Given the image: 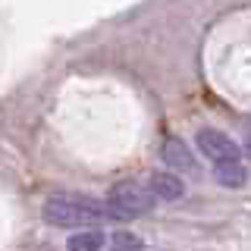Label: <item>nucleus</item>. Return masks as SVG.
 Segmentation results:
<instances>
[{"label": "nucleus", "mask_w": 251, "mask_h": 251, "mask_svg": "<svg viewBox=\"0 0 251 251\" xmlns=\"http://www.w3.org/2000/svg\"><path fill=\"white\" fill-rule=\"evenodd\" d=\"M66 248L69 251H100V248H104V235H100L98 229L78 232V235H73V239L66 242Z\"/></svg>", "instance_id": "6e6552de"}, {"label": "nucleus", "mask_w": 251, "mask_h": 251, "mask_svg": "<svg viewBox=\"0 0 251 251\" xmlns=\"http://www.w3.org/2000/svg\"><path fill=\"white\" fill-rule=\"evenodd\" d=\"M110 251H145V239L132 229H116L110 235Z\"/></svg>", "instance_id": "0eeeda50"}, {"label": "nucleus", "mask_w": 251, "mask_h": 251, "mask_svg": "<svg viewBox=\"0 0 251 251\" xmlns=\"http://www.w3.org/2000/svg\"><path fill=\"white\" fill-rule=\"evenodd\" d=\"M160 157L167 160L173 173H195L198 170V157L192 154V148H185L182 138H167L160 148Z\"/></svg>", "instance_id": "20e7f679"}, {"label": "nucleus", "mask_w": 251, "mask_h": 251, "mask_svg": "<svg viewBox=\"0 0 251 251\" xmlns=\"http://www.w3.org/2000/svg\"><path fill=\"white\" fill-rule=\"evenodd\" d=\"M44 220L60 229H73V226H91V223H107L113 220L107 201H94L85 195H57L44 204Z\"/></svg>", "instance_id": "f257e3e1"}, {"label": "nucleus", "mask_w": 251, "mask_h": 251, "mask_svg": "<svg viewBox=\"0 0 251 251\" xmlns=\"http://www.w3.org/2000/svg\"><path fill=\"white\" fill-rule=\"evenodd\" d=\"M195 145H198V151L204 157H210L217 167H220V163H239V151H242V148L235 145L226 132H220V129H198Z\"/></svg>", "instance_id": "7ed1b4c3"}, {"label": "nucleus", "mask_w": 251, "mask_h": 251, "mask_svg": "<svg viewBox=\"0 0 251 251\" xmlns=\"http://www.w3.org/2000/svg\"><path fill=\"white\" fill-rule=\"evenodd\" d=\"M148 188L157 201H179L185 198V182L176 173H151L148 176Z\"/></svg>", "instance_id": "39448f33"}, {"label": "nucleus", "mask_w": 251, "mask_h": 251, "mask_svg": "<svg viewBox=\"0 0 251 251\" xmlns=\"http://www.w3.org/2000/svg\"><path fill=\"white\" fill-rule=\"evenodd\" d=\"M157 198L151 195L148 185H138V182H120L110 188L107 195V207L113 220H135V217H145L154 210Z\"/></svg>", "instance_id": "f03ea898"}, {"label": "nucleus", "mask_w": 251, "mask_h": 251, "mask_svg": "<svg viewBox=\"0 0 251 251\" xmlns=\"http://www.w3.org/2000/svg\"><path fill=\"white\" fill-rule=\"evenodd\" d=\"M245 154L251 157V132H248V138H245Z\"/></svg>", "instance_id": "1a4fd4ad"}, {"label": "nucleus", "mask_w": 251, "mask_h": 251, "mask_svg": "<svg viewBox=\"0 0 251 251\" xmlns=\"http://www.w3.org/2000/svg\"><path fill=\"white\" fill-rule=\"evenodd\" d=\"M214 179L226 188H239V185H245L248 173L242 163H220V167H214Z\"/></svg>", "instance_id": "423d86ee"}]
</instances>
